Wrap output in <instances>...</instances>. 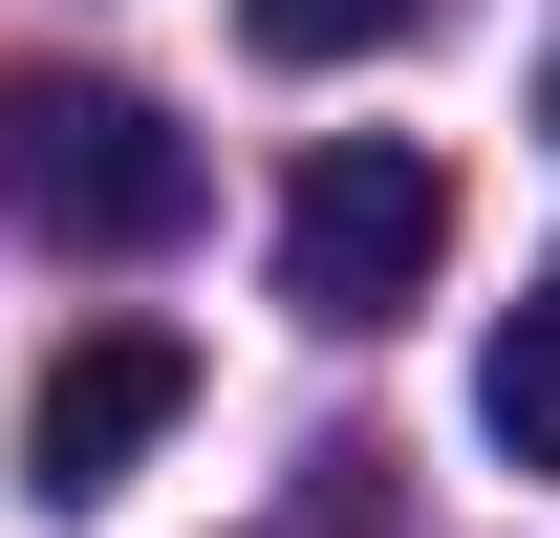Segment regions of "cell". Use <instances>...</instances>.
Wrapping results in <instances>:
<instances>
[{
  "instance_id": "1",
  "label": "cell",
  "mask_w": 560,
  "mask_h": 538,
  "mask_svg": "<svg viewBox=\"0 0 560 538\" xmlns=\"http://www.w3.org/2000/svg\"><path fill=\"white\" fill-rule=\"evenodd\" d=\"M195 130L108 66H0V215L22 237H66V259H173L195 237Z\"/></svg>"
},
{
  "instance_id": "4",
  "label": "cell",
  "mask_w": 560,
  "mask_h": 538,
  "mask_svg": "<svg viewBox=\"0 0 560 538\" xmlns=\"http://www.w3.org/2000/svg\"><path fill=\"white\" fill-rule=\"evenodd\" d=\"M431 0H237V44L259 66H366V44H410Z\"/></svg>"
},
{
  "instance_id": "3",
  "label": "cell",
  "mask_w": 560,
  "mask_h": 538,
  "mask_svg": "<svg viewBox=\"0 0 560 538\" xmlns=\"http://www.w3.org/2000/svg\"><path fill=\"white\" fill-rule=\"evenodd\" d=\"M173 409H195V344H173V324H86L66 366H44V409H22V495H44V517H86Z\"/></svg>"
},
{
  "instance_id": "2",
  "label": "cell",
  "mask_w": 560,
  "mask_h": 538,
  "mask_svg": "<svg viewBox=\"0 0 560 538\" xmlns=\"http://www.w3.org/2000/svg\"><path fill=\"white\" fill-rule=\"evenodd\" d=\"M431 259H453V151L431 130H324L302 151V195H280V302L302 324H388V302H431Z\"/></svg>"
},
{
  "instance_id": "5",
  "label": "cell",
  "mask_w": 560,
  "mask_h": 538,
  "mask_svg": "<svg viewBox=\"0 0 560 538\" xmlns=\"http://www.w3.org/2000/svg\"><path fill=\"white\" fill-rule=\"evenodd\" d=\"M475 409H495V453H539V431H560V324H495Z\"/></svg>"
}]
</instances>
